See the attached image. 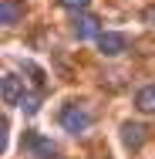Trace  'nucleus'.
Masks as SVG:
<instances>
[{
	"mask_svg": "<svg viewBox=\"0 0 155 159\" xmlns=\"http://www.w3.org/2000/svg\"><path fill=\"white\" fill-rule=\"evenodd\" d=\"M41 98H44V92H27V95L20 98L17 108H20L24 115H37V112H41Z\"/></svg>",
	"mask_w": 155,
	"mask_h": 159,
	"instance_id": "obj_9",
	"label": "nucleus"
},
{
	"mask_svg": "<svg viewBox=\"0 0 155 159\" xmlns=\"http://www.w3.org/2000/svg\"><path fill=\"white\" fill-rule=\"evenodd\" d=\"M58 122H61L64 132H71V135H78V132H88L94 122L91 108L88 105H81V102H67L61 112H58Z\"/></svg>",
	"mask_w": 155,
	"mask_h": 159,
	"instance_id": "obj_1",
	"label": "nucleus"
},
{
	"mask_svg": "<svg viewBox=\"0 0 155 159\" xmlns=\"http://www.w3.org/2000/svg\"><path fill=\"white\" fill-rule=\"evenodd\" d=\"M145 139H149V129H145V125H138V122H125V125H122V142H125V149L138 152V149L145 146Z\"/></svg>",
	"mask_w": 155,
	"mask_h": 159,
	"instance_id": "obj_6",
	"label": "nucleus"
},
{
	"mask_svg": "<svg viewBox=\"0 0 155 159\" xmlns=\"http://www.w3.org/2000/svg\"><path fill=\"white\" fill-rule=\"evenodd\" d=\"M71 31H74V37L78 41H98L101 37V20L98 17H91V14H74V24H71Z\"/></svg>",
	"mask_w": 155,
	"mask_h": 159,
	"instance_id": "obj_3",
	"label": "nucleus"
},
{
	"mask_svg": "<svg viewBox=\"0 0 155 159\" xmlns=\"http://www.w3.org/2000/svg\"><path fill=\"white\" fill-rule=\"evenodd\" d=\"M20 146H24V152H31L34 159H58V149H54V142H51L47 135H41V132H27Z\"/></svg>",
	"mask_w": 155,
	"mask_h": 159,
	"instance_id": "obj_2",
	"label": "nucleus"
},
{
	"mask_svg": "<svg viewBox=\"0 0 155 159\" xmlns=\"http://www.w3.org/2000/svg\"><path fill=\"white\" fill-rule=\"evenodd\" d=\"M24 95H27L24 78H17L14 71H7L3 81H0V98H3V105H20V98H24Z\"/></svg>",
	"mask_w": 155,
	"mask_h": 159,
	"instance_id": "obj_4",
	"label": "nucleus"
},
{
	"mask_svg": "<svg viewBox=\"0 0 155 159\" xmlns=\"http://www.w3.org/2000/svg\"><path fill=\"white\" fill-rule=\"evenodd\" d=\"M98 51H101L105 58H118V54L128 51V37L118 34V31H105L101 37H98Z\"/></svg>",
	"mask_w": 155,
	"mask_h": 159,
	"instance_id": "obj_5",
	"label": "nucleus"
},
{
	"mask_svg": "<svg viewBox=\"0 0 155 159\" xmlns=\"http://www.w3.org/2000/svg\"><path fill=\"white\" fill-rule=\"evenodd\" d=\"M20 17H24V3H20V0H0V24H3V27L17 24Z\"/></svg>",
	"mask_w": 155,
	"mask_h": 159,
	"instance_id": "obj_7",
	"label": "nucleus"
},
{
	"mask_svg": "<svg viewBox=\"0 0 155 159\" xmlns=\"http://www.w3.org/2000/svg\"><path fill=\"white\" fill-rule=\"evenodd\" d=\"M142 20H149V24H152V20H155V7H149V10L142 14Z\"/></svg>",
	"mask_w": 155,
	"mask_h": 159,
	"instance_id": "obj_12",
	"label": "nucleus"
},
{
	"mask_svg": "<svg viewBox=\"0 0 155 159\" xmlns=\"http://www.w3.org/2000/svg\"><path fill=\"white\" fill-rule=\"evenodd\" d=\"M91 0H61L64 10H74V14H84V7H88Z\"/></svg>",
	"mask_w": 155,
	"mask_h": 159,
	"instance_id": "obj_11",
	"label": "nucleus"
},
{
	"mask_svg": "<svg viewBox=\"0 0 155 159\" xmlns=\"http://www.w3.org/2000/svg\"><path fill=\"white\" fill-rule=\"evenodd\" d=\"M24 71L31 75V81H34V92H44V85H47V81H44V71H41L37 64H31V61H24Z\"/></svg>",
	"mask_w": 155,
	"mask_h": 159,
	"instance_id": "obj_10",
	"label": "nucleus"
},
{
	"mask_svg": "<svg viewBox=\"0 0 155 159\" xmlns=\"http://www.w3.org/2000/svg\"><path fill=\"white\" fill-rule=\"evenodd\" d=\"M135 108H138L142 115H155V85L138 88V95H135Z\"/></svg>",
	"mask_w": 155,
	"mask_h": 159,
	"instance_id": "obj_8",
	"label": "nucleus"
}]
</instances>
